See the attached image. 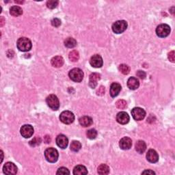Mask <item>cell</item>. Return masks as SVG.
Wrapping results in <instances>:
<instances>
[{
    "label": "cell",
    "instance_id": "cell-2",
    "mask_svg": "<svg viewBox=\"0 0 175 175\" xmlns=\"http://www.w3.org/2000/svg\"><path fill=\"white\" fill-rule=\"evenodd\" d=\"M44 157L47 162L55 163L58 161L59 154L58 151L54 148H48L44 151Z\"/></svg>",
    "mask_w": 175,
    "mask_h": 175
},
{
    "label": "cell",
    "instance_id": "cell-26",
    "mask_svg": "<svg viewBox=\"0 0 175 175\" xmlns=\"http://www.w3.org/2000/svg\"><path fill=\"white\" fill-rule=\"evenodd\" d=\"M69 58L71 62H75L78 61V59H79V58H80L79 52L76 50H73L72 51H70L69 55Z\"/></svg>",
    "mask_w": 175,
    "mask_h": 175
},
{
    "label": "cell",
    "instance_id": "cell-28",
    "mask_svg": "<svg viewBox=\"0 0 175 175\" xmlns=\"http://www.w3.org/2000/svg\"><path fill=\"white\" fill-rule=\"evenodd\" d=\"M118 69L122 74H124V75H127V74H129L130 72L129 66L125 64H122L119 66Z\"/></svg>",
    "mask_w": 175,
    "mask_h": 175
},
{
    "label": "cell",
    "instance_id": "cell-39",
    "mask_svg": "<svg viewBox=\"0 0 175 175\" xmlns=\"http://www.w3.org/2000/svg\"><path fill=\"white\" fill-rule=\"evenodd\" d=\"M4 23H5L4 18L3 17H1V18H0V25H1V27H2V26L4 25Z\"/></svg>",
    "mask_w": 175,
    "mask_h": 175
},
{
    "label": "cell",
    "instance_id": "cell-17",
    "mask_svg": "<svg viewBox=\"0 0 175 175\" xmlns=\"http://www.w3.org/2000/svg\"><path fill=\"white\" fill-rule=\"evenodd\" d=\"M122 87L121 84L118 83H113L111 84L110 86V95L112 97H116L118 95L119 93L121 91Z\"/></svg>",
    "mask_w": 175,
    "mask_h": 175
},
{
    "label": "cell",
    "instance_id": "cell-25",
    "mask_svg": "<svg viewBox=\"0 0 175 175\" xmlns=\"http://www.w3.org/2000/svg\"><path fill=\"white\" fill-rule=\"evenodd\" d=\"M64 45L68 48H73L77 45V41L73 38H67L64 40Z\"/></svg>",
    "mask_w": 175,
    "mask_h": 175
},
{
    "label": "cell",
    "instance_id": "cell-32",
    "mask_svg": "<svg viewBox=\"0 0 175 175\" xmlns=\"http://www.w3.org/2000/svg\"><path fill=\"white\" fill-rule=\"evenodd\" d=\"M40 142H41V139L39 137H36L29 142V145L31 147H36L37 145H39Z\"/></svg>",
    "mask_w": 175,
    "mask_h": 175
},
{
    "label": "cell",
    "instance_id": "cell-36",
    "mask_svg": "<svg viewBox=\"0 0 175 175\" xmlns=\"http://www.w3.org/2000/svg\"><path fill=\"white\" fill-rule=\"evenodd\" d=\"M167 58H168V59L172 62H175V53L174 51H170V53L167 55Z\"/></svg>",
    "mask_w": 175,
    "mask_h": 175
},
{
    "label": "cell",
    "instance_id": "cell-15",
    "mask_svg": "<svg viewBox=\"0 0 175 175\" xmlns=\"http://www.w3.org/2000/svg\"><path fill=\"white\" fill-rule=\"evenodd\" d=\"M100 79V75L97 73H93L89 78V86L91 88H95L97 85L98 81Z\"/></svg>",
    "mask_w": 175,
    "mask_h": 175
},
{
    "label": "cell",
    "instance_id": "cell-38",
    "mask_svg": "<svg viewBox=\"0 0 175 175\" xmlns=\"http://www.w3.org/2000/svg\"><path fill=\"white\" fill-rule=\"evenodd\" d=\"M155 174V172H153V171H152L151 170H145L144 171V172H142V174Z\"/></svg>",
    "mask_w": 175,
    "mask_h": 175
},
{
    "label": "cell",
    "instance_id": "cell-11",
    "mask_svg": "<svg viewBox=\"0 0 175 175\" xmlns=\"http://www.w3.org/2000/svg\"><path fill=\"white\" fill-rule=\"evenodd\" d=\"M21 134L25 138H29L32 136L33 133V128L30 125H25L21 128Z\"/></svg>",
    "mask_w": 175,
    "mask_h": 175
},
{
    "label": "cell",
    "instance_id": "cell-7",
    "mask_svg": "<svg viewBox=\"0 0 175 175\" xmlns=\"http://www.w3.org/2000/svg\"><path fill=\"white\" fill-rule=\"evenodd\" d=\"M46 102L50 108L53 110H57L59 107V102L58 97L54 95L48 96L46 99Z\"/></svg>",
    "mask_w": 175,
    "mask_h": 175
},
{
    "label": "cell",
    "instance_id": "cell-30",
    "mask_svg": "<svg viewBox=\"0 0 175 175\" xmlns=\"http://www.w3.org/2000/svg\"><path fill=\"white\" fill-rule=\"evenodd\" d=\"M58 1H56V0H49V1L47 2V6L48 8L54 9L56 8L57 6L58 5Z\"/></svg>",
    "mask_w": 175,
    "mask_h": 175
},
{
    "label": "cell",
    "instance_id": "cell-12",
    "mask_svg": "<svg viewBox=\"0 0 175 175\" xmlns=\"http://www.w3.org/2000/svg\"><path fill=\"white\" fill-rule=\"evenodd\" d=\"M130 118L128 114L125 111H121L116 115V121L121 125H126L129 122Z\"/></svg>",
    "mask_w": 175,
    "mask_h": 175
},
{
    "label": "cell",
    "instance_id": "cell-20",
    "mask_svg": "<svg viewBox=\"0 0 175 175\" xmlns=\"http://www.w3.org/2000/svg\"><path fill=\"white\" fill-rule=\"evenodd\" d=\"M79 122H80V124L81 126H84V127H87V126H90L92 124L93 121L91 117L88 116H84L81 117L79 119Z\"/></svg>",
    "mask_w": 175,
    "mask_h": 175
},
{
    "label": "cell",
    "instance_id": "cell-29",
    "mask_svg": "<svg viewBox=\"0 0 175 175\" xmlns=\"http://www.w3.org/2000/svg\"><path fill=\"white\" fill-rule=\"evenodd\" d=\"M86 135L89 139H90V140L95 139L96 137L97 136V131H96V130L94 129H89L86 133Z\"/></svg>",
    "mask_w": 175,
    "mask_h": 175
},
{
    "label": "cell",
    "instance_id": "cell-23",
    "mask_svg": "<svg viewBox=\"0 0 175 175\" xmlns=\"http://www.w3.org/2000/svg\"><path fill=\"white\" fill-rule=\"evenodd\" d=\"M10 14L13 17H18L23 14V10L19 6H14L10 8Z\"/></svg>",
    "mask_w": 175,
    "mask_h": 175
},
{
    "label": "cell",
    "instance_id": "cell-8",
    "mask_svg": "<svg viewBox=\"0 0 175 175\" xmlns=\"http://www.w3.org/2000/svg\"><path fill=\"white\" fill-rule=\"evenodd\" d=\"M131 115L136 121H142L146 116V111L140 107H134L131 110Z\"/></svg>",
    "mask_w": 175,
    "mask_h": 175
},
{
    "label": "cell",
    "instance_id": "cell-1",
    "mask_svg": "<svg viewBox=\"0 0 175 175\" xmlns=\"http://www.w3.org/2000/svg\"><path fill=\"white\" fill-rule=\"evenodd\" d=\"M17 47L18 49L21 51H29L32 49V44L31 40L26 37H22L18 39L17 43Z\"/></svg>",
    "mask_w": 175,
    "mask_h": 175
},
{
    "label": "cell",
    "instance_id": "cell-22",
    "mask_svg": "<svg viewBox=\"0 0 175 175\" xmlns=\"http://www.w3.org/2000/svg\"><path fill=\"white\" fill-rule=\"evenodd\" d=\"M147 149V144L144 141L139 140L136 144V150L138 153L142 154Z\"/></svg>",
    "mask_w": 175,
    "mask_h": 175
},
{
    "label": "cell",
    "instance_id": "cell-37",
    "mask_svg": "<svg viewBox=\"0 0 175 175\" xmlns=\"http://www.w3.org/2000/svg\"><path fill=\"white\" fill-rule=\"evenodd\" d=\"M136 75H137V77L140 78V79H142V80L144 79V78L146 77V76H147L146 73L143 71V70H138V71H137Z\"/></svg>",
    "mask_w": 175,
    "mask_h": 175
},
{
    "label": "cell",
    "instance_id": "cell-34",
    "mask_svg": "<svg viewBox=\"0 0 175 175\" xmlns=\"http://www.w3.org/2000/svg\"><path fill=\"white\" fill-rule=\"evenodd\" d=\"M51 24L55 28H58L61 25V21L58 18H55L51 21Z\"/></svg>",
    "mask_w": 175,
    "mask_h": 175
},
{
    "label": "cell",
    "instance_id": "cell-4",
    "mask_svg": "<svg viewBox=\"0 0 175 175\" xmlns=\"http://www.w3.org/2000/svg\"><path fill=\"white\" fill-rule=\"evenodd\" d=\"M59 120L62 122L66 125L71 124L75 121V116L73 112L70 111H64L60 114L59 116Z\"/></svg>",
    "mask_w": 175,
    "mask_h": 175
},
{
    "label": "cell",
    "instance_id": "cell-21",
    "mask_svg": "<svg viewBox=\"0 0 175 175\" xmlns=\"http://www.w3.org/2000/svg\"><path fill=\"white\" fill-rule=\"evenodd\" d=\"M73 174L75 175H83L87 174L88 170L84 166L82 165H78L74 167L73 169Z\"/></svg>",
    "mask_w": 175,
    "mask_h": 175
},
{
    "label": "cell",
    "instance_id": "cell-18",
    "mask_svg": "<svg viewBox=\"0 0 175 175\" xmlns=\"http://www.w3.org/2000/svg\"><path fill=\"white\" fill-rule=\"evenodd\" d=\"M127 86L130 90H136L140 86V82L137 78L131 77L127 81Z\"/></svg>",
    "mask_w": 175,
    "mask_h": 175
},
{
    "label": "cell",
    "instance_id": "cell-35",
    "mask_svg": "<svg viewBox=\"0 0 175 175\" xmlns=\"http://www.w3.org/2000/svg\"><path fill=\"white\" fill-rule=\"evenodd\" d=\"M105 92H106L105 87L103 86V85H101V86H100L99 88L97 91H96V95H99V96H103V95H105Z\"/></svg>",
    "mask_w": 175,
    "mask_h": 175
},
{
    "label": "cell",
    "instance_id": "cell-27",
    "mask_svg": "<svg viewBox=\"0 0 175 175\" xmlns=\"http://www.w3.org/2000/svg\"><path fill=\"white\" fill-rule=\"evenodd\" d=\"M81 148V144L79 141H73L70 144V150L73 152H78Z\"/></svg>",
    "mask_w": 175,
    "mask_h": 175
},
{
    "label": "cell",
    "instance_id": "cell-5",
    "mask_svg": "<svg viewBox=\"0 0 175 175\" xmlns=\"http://www.w3.org/2000/svg\"><path fill=\"white\" fill-rule=\"evenodd\" d=\"M170 28L167 24H161L156 28V33L160 38H166L170 34Z\"/></svg>",
    "mask_w": 175,
    "mask_h": 175
},
{
    "label": "cell",
    "instance_id": "cell-31",
    "mask_svg": "<svg viewBox=\"0 0 175 175\" xmlns=\"http://www.w3.org/2000/svg\"><path fill=\"white\" fill-rule=\"evenodd\" d=\"M116 106L118 109L123 110L126 107V102L125 100H122V99L118 100L116 103Z\"/></svg>",
    "mask_w": 175,
    "mask_h": 175
},
{
    "label": "cell",
    "instance_id": "cell-9",
    "mask_svg": "<svg viewBox=\"0 0 175 175\" xmlns=\"http://www.w3.org/2000/svg\"><path fill=\"white\" fill-rule=\"evenodd\" d=\"M3 171L6 174H15L17 172V167L12 162H7L3 167Z\"/></svg>",
    "mask_w": 175,
    "mask_h": 175
},
{
    "label": "cell",
    "instance_id": "cell-16",
    "mask_svg": "<svg viewBox=\"0 0 175 175\" xmlns=\"http://www.w3.org/2000/svg\"><path fill=\"white\" fill-rule=\"evenodd\" d=\"M147 159L151 163H157L159 160V155L155 150L150 149L147 154Z\"/></svg>",
    "mask_w": 175,
    "mask_h": 175
},
{
    "label": "cell",
    "instance_id": "cell-6",
    "mask_svg": "<svg viewBox=\"0 0 175 175\" xmlns=\"http://www.w3.org/2000/svg\"><path fill=\"white\" fill-rule=\"evenodd\" d=\"M126 28H127V23L124 20L117 21L112 25V30L116 33L124 32Z\"/></svg>",
    "mask_w": 175,
    "mask_h": 175
},
{
    "label": "cell",
    "instance_id": "cell-33",
    "mask_svg": "<svg viewBox=\"0 0 175 175\" xmlns=\"http://www.w3.org/2000/svg\"><path fill=\"white\" fill-rule=\"evenodd\" d=\"M57 174H69L70 172L69 170L66 168L64 167H59V168L58 170Z\"/></svg>",
    "mask_w": 175,
    "mask_h": 175
},
{
    "label": "cell",
    "instance_id": "cell-24",
    "mask_svg": "<svg viewBox=\"0 0 175 175\" xmlns=\"http://www.w3.org/2000/svg\"><path fill=\"white\" fill-rule=\"evenodd\" d=\"M97 172L99 174H108L110 172V167L106 164H101L99 166Z\"/></svg>",
    "mask_w": 175,
    "mask_h": 175
},
{
    "label": "cell",
    "instance_id": "cell-13",
    "mask_svg": "<svg viewBox=\"0 0 175 175\" xmlns=\"http://www.w3.org/2000/svg\"><path fill=\"white\" fill-rule=\"evenodd\" d=\"M119 146L122 150H129L132 146V140L128 137H124L119 142Z\"/></svg>",
    "mask_w": 175,
    "mask_h": 175
},
{
    "label": "cell",
    "instance_id": "cell-3",
    "mask_svg": "<svg viewBox=\"0 0 175 175\" xmlns=\"http://www.w3.org/2000/svg\"><path fill=\"white\" fill-rule=\"evenodd\" d=\"M69 76L75 82H81L84 78V72L79 68H74L70 70Z\"/></svg>",
    "mask_w": 175,
    "mask_h": 175
},
{
    "label": "cell",
    "instance_id": "cell-10",
    "mask_svg": "<svg viewBox=\"0 0 175 175\" xmlns=\"http://www.w3.org/2000/svg\"><path fill=\"white\" fill-rule=\"evenodd\" d=\"M90 64L94 68H100L103 64V58L100 55L95 54L91 57Z\"/></svg>",
    "mask_w": 175,
    "mask_h": 175
},
{
    "label": "cell",
    "instance_id": "cell-14",
    "mask_svg": "<svg viewBox=\"0 0 175 175\" xmlns=\"http://www.w3.org/2000/svg\"><path fill=\"white\" fill-rule=\"evenodd\" d=\"M56 144L59 148L64 149L68 146L69 140L66 136L60 134L56 137Z\"/></svg>",
    "mask_w": 175,
    "mask_h": 175
},
{
    "label": "cell",
    "instance_id": "cell-19",
    "mask_svg": "<svg viewBox=\"0 0 175 175\" xmlns=\"http://www.w3.org/2000/svg\"><path fill=\"white\" fill-rule=\"evenodd\" d=\"M51 65L55 68H59L64 64V59L61 56H55L51 60Z\"/></svg>",
    "mask_w": 175,
    "mask_h": 175
}]
</instances>
